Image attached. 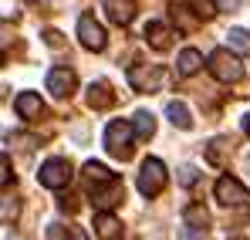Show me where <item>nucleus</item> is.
Listing matches in <instances>:
<instances>
[{
    "label": "nucleus",
    "mask_w": 250,
    "mask_h": 240,
    "mask_svg": "<svg viewBox=\"0 0 250 240\" xmlns=\"http://www.w3.org/2000/svg\"><path fill=\"white\" fill-rule=\"evenodd\" d=\"M132 142H135V129H132L128 119H115L105 129V149L115 159H128L132 156Z\"/></svg>",
    "instance_id": "f257e3e1"
},
{
    "label": "nucleus",
    "mask_w": 250,
    "mask_h": 240,
    "mask_svg": "<svg viewBox=\"0 0 250 240\" xmlns=\"http://www.w3.org/2000/svg\"><path fill=\"white\" fill-rule=\"evenodd\" d=\"M78 38H82V44L88 47V51H102L105 47V31H102V24L91 17V14H82L78 17Z\"/></svg>",
    "instance_id": "6e6552de"
},
{
    "label": "nucleus",
    "mask_w": 250,
    "mask_h": 240,
    "mask_svg": "<svg viewBox=\"0 0 250 240\" xmlns=\"http://www.w3.org/2000/svg\"><path fill=\"white\" fill-rule=\"evenodd\" d=\"M84 173H88V179H95V183H108V179H115V173L105 169L102 162H84Z\"/></svg>",
    "instance_id": "aec40b11"
},
{
    "label": "nucleus",
    "mask_w": 250,
    "mask_h": 240,
    "mask_svg": "<svg viewBox=\"0 0 250 240\" xmlns=\"http://www.w3.org/2000/svg\"><path fill=\"white\" fill-rule=\"evenodd\" d=\"M166 119L176 125V129H189L193 125V115H189V109L183 105V102H169L166 105Z\"/></svg>",
    "instance_id": "f3484780"
},
{
    "label": "nucleus",
    "mask_w": 250,
    "mask_h": 240,
    "mask_svg": "<svg viewBox=\"0 0 250 240\" xmlns=\"http://www.w3.org/2000/svg\"><path fill=\"white\" fill-rule=\"evenodd\" d=\"M209 71H213V78L223 81V85H233V81L244 78V65H240V58L230 54V51H213V54H209Z\"/></svg>",
    "instance_id": "7ed1b4c3"
},
{
    "label": "nucleus",
    "mask_w": 250,
    "mask_h": 240,
    "mask_svg": "<svg viewBox=\"0 0 250 240\" xmlns=\"http://www.w3.org/2000/svg\"><path fill=\"white\" fill-rule=\"evenodd\" d=\"M64 240H88L82 234V230H78V227H75V230H64Z\"/></svg>",
    "instance_id": "a878e982"
},
{
    "label": "nucleus",
    "mask_w": 250,
    "mask_h": 240,
    "mask_svg": "<svg viewBox=\"0 0 250 240\" xmlns=\"http://www.w3.org/2000/svg\"><path fill=\"white\" fill-rule=\"evenodd\" d=\"M0 61H3V54H0Z\"/></svg>",
    "instance_id": "c85d7f7f"
},
{
    "label": "nucleus",
    "mask_w": 250,
    "mask_h": 240,
    "mask_svg": "<svg viewBox=\"0 0 250 240\" xmlns=\"http://www.w3.org/2000/svg\"><path fill=\"white\" fill-rule=\"evenodd\" d=\"M38 179H41V186H47V190H64L71 183V162L68 159H47L41 166V173H38Z\"/></svg>",
    "instance_id": "39448f33"
},
{
    "label": "nucleus",
    "mask_w": 250,
    "mask_h": 240,
    "mask_svg": "<svg viewBox=\"0 0 250 240\" xmlns=\"http://www.w3.org/2000/svg\"><path fill=\"white\" fill-rule=\"evenodd\" d=\"M95 234L102 240H122V223H119L112 213L98 210V213H95Z\"/></svg>",
    "instance_id": "f8f14e48"
},
{
    "label": "nucleus",
    "mask_w": 250,
    "mask_h": 240,
    "mask_svg": "<svg viewBox=\"0 0 250 240\" xmlns=\"http://www.w3.org/2000/svg\"><path fill=\"white\" fill-rule=\"evenodd\" d=\"M216 7H220V10H237L240 0H216Z\"/></svg>",
    "instance_id": "393cba45"
},
{
    "label": "nucleus",
    "mask_w": 250,
    "mask_h": 240,
    "mask_svg": "<svg viewBox=\"0 0 250 240\" xmlns=\"http://www.w3.org/2000/svg\"><path fill=\"white\" fill-rule=\"evenodd\" d=\"M244 132H247V135H250V112H247V115H244Z\"/></svg>",
    "instance_id": "bb28decb"
},
{
    "label": "nucleus",
    "mask_w": 250,
    "mask_h": 240,
    "mask_svg": "<svg viewBox=\"0 0 250 240\" xmlns=\"http://www.w3.org/2000/svg\"><path fill=\"white\" fill-rule=\"evenodd\" d=\"M10 179H14V173H10V159L0 156V186H7Z\"/></svg>",
    "instance_id": "b1692460"
},
{
    "label": "nucleus",
    "mask_w": 250,
    "mask_h": 240,
    "mask_svg": "<svg viewBox=\"0 0 250 240\" xmlns=\"http://www.w3.org/2000/svg\"><path fill=\"white\" fill-rule=\"evenodd\" d=\"M227 41H230V47H233L237 54H250V31H244V27H233V31L227 34Z\"/></svg>",
    "instance_id": "6ab92c4d"
},
{
    "label": "nucleus",
    "mask_w": 250,
    "mask_h": 240,
    "mask_svg": "<svg viewBox=\"0 0 250 240\" xmlns=\"http://www.w3.org/2000/svg\"><path fill=\"white\" fill-rule=\"evenodd\" d=\"M132 129L139 132V139H152V132H156V119H152L149 112H135V122H132Z\"/></svg>",
    "instance_id": "a211bd4d"
},
{
    "label": "nucleus",
    "mask_w": 250,
    "mask_h": 240,
    "mask_svg": "<svg viewBox=\"0 0 250 240\" xmlns=\"http://www.w3.org/2000/svg\"><path fill=\"white\" fill-rule=\"evenodd\" d=\"M84 98H88V105H91V109H98V112H108V109L115 105L112 85H105V81H95V85H88Z\"/></svg>",
    "instance_id": "9d476101"
},
{
    "label": "nucleus",
    "mask_w": 250,
    "mask_h": 240,
    "mask_svg": "<svg viewBox=\"0 0 250 240\" xmlns=\"http://www.w3.org/2000/svg\"><path fill=\"white\" fill-rule=\"evenodd\" d=\"M128 85L135 91H159L166 85V68L163 65H135V68H128Z\"/></svg>",
    "instance_id": "20e7f679"
},
{
    "label": "nucleus",
    "mask_w": 250,
    "mask_h": 240,
    "mask_svg": "<svg viewBox=\"0 0 250 240\" xmlns=\"http://www.w3.org/2000/svg\"><path fill=\"white\" fill-rule=\"evenodd\" d=\"M135 186H139L142 196H156V193H163V190H166V166H163V159L149 156V159L142 162Z\"/></svg>",
    "instance_id": "f03ea898"
},
{
    "label": "nucleus",
    "mask_w": 250,
    "mask_h": 240,
    "mask_svg": "<svg viewBox=\"0 0 250 240\" xmlns=\"http://www.w3.org/2000/svg\"><path fill=\"white\" fill-rule=\"evenodd\" d=\"M105 10H108V17L115 21V24H132V17H135V0H105Z\"/></svg>",
    "instance_id": "ddd939ff"
},
{
    "label": "nucleus",
    "mask_w": 250,
    "mask_h": 240,
    "mask_svg": "<svg viewBox=\"0 0 250 240\" xmlns=\"http://www.w3.org/2000/svg\"><path fill=\"white\" fill-rule=\"evenodd\" d=\"M200 68H203V54H200L196 47L179 51V75H196Z\"/></svg>",
    "instance_id": "dca6fc26"
},
{
    "label": "nucleus",
    "mask_w": 250,
    "mask_h": 240,
    "mask_svg": "<svg viewBox=\"0 0 250 240\" xmlns=\"http://www.w3.org/2000/svg\"><path fill=\"white\" fill-rule=\"evenodd\" d=\"M172 17H176L179 31H189V27H193V17H186V10H183V7H172Z\"/></svg>",
    "instance_id": "4be33fe9"
},
{
    "label": "nucleus",
    "mask_w": 250,
    "mask_h": 240,
    "mask_svg": "<svg viewBox=\"0 0 250 240\" xmlns=\"http://www.w3.org/2000/svg\"><path fill=\"white\" fill-rule=\"evenodd\" d=\"M75 85H78V75H75L71 68H54V71H47V88H51V95H58V98L71 95Z\"/></svg>",
    "instance_id": "1a4fd4ad"
},
{
    "label": "nucleus",
    "mask_w": 250,
    "mask_h": 240,
    "mask_svg": "<svg viewBox=\"0 0 250 240\" xmlns=\"http://www.w3.org/2000/svg\"><path fill=\"white\" fill-rule=\"evenodd\" d=\"M233 240H247V237H233Z\"/></svg>",
    "instance_id": "cd10ccee"
},
{
    "label": "nucleus",
    "mask_w": 250,
    "mask_h": 240,
    "mask_svg": "<svg viewBox=\"0 0 250 240\" xmlns=\"http://www.w3.org/2000/svg\"><path fill=\"white\" fill-rule=\"evenodd\" d=\"M146 38H149V47H156V51H169L172 47V41H176V31L163 24V21H152L149 27H146Z\"/></svg>",
    "instance_id": "9b49d317"
},
{
    "label": "nucleus",
    "mask_w": 250,
    "mask_h": 240,
    "mask_svg": "<svg viewBox=\"0 0 250 240\" xmlns=\"http://www.w3.org/2000/svg\"><path fill=\"white\" fill-rule=\"evenodd\" d=\"M196 179H200V173H196L193 166H183V169H179V183H183V186H193Z\"/></svg>",
    "instance_id": "5701e85b"
},
{
    "label": "nucleus",
    "mask_w": 250,
    "mask_h": 240,
    "mask_svg": "<svg viewBox=\"0 0 250 240\" xmlns=\"http://www.w3.org/2000/svg\"><path fill=\"white\" fill-rule=\"evenodd\" d=\"M207 227H209V213L203 203H193L186 210V227L179 230V240H203L207 237Z\"/></svg>",
    "instance_id": "0eeeda50"
},
{
    "label": "nucleus",
    "mask_w": 250,
    "mask_h": 240,
    "mask_svg": "<svg viewBox=\"0 0 250 240\" xmlns=\"http://www.w3.org/2000/svg\"><path fill=\"white\" fill-rule=\"evenodd\" d=\"M213 193H216V200L223 203V206H244V203H250V190L244 183H237L233 176H220L216 186H213Z\"/></svg>",
    "instance_id": "423d86ee"
},
{
    "label": "nucleus",
    "mask_w": 250,
    "mask_h": 240,
    "mask_svg": "<svg viewBox=\"0 0 250 240\" xmlns=\"http://www.w3.org/2000/svg\"><path fill=\"white\" fill-rule=\"evenodd\" d=\"M14 109H17V115H21V119H38L44 105H41V98H38L34 91H21V95H17V102H14Z\"/></svg>",
    "instance_id": "4468645a"
},
{
    "label": "nucleus",
    "mask_w": 250,
    "mask_h": 240,
    "mask_svg": "<svg viewBox=\"0 0 250 240\" xmlns=\"http://www.w3.org/2000/svg\"><path fill=\"white\" fill-rule=\"evenodd\" d=\"M186 3H189L200 17H213V14H216V3H213V0H186Z\"/></svg>",
    "instance_id": "412c9836"
},
{
    "label": "nucleus",
    "mask_w": 250,
    "mask_h": 240,
    "mask_svg": "<svg viewBox=\"0 0 250 240\" xmlns=\"http://www.w3.org/2000/svg\"><path fill=\"white\" fill-rule=\"evenodd\" d=\"M91 200L98 203L102 210H105V206H119V203H122V183H119V179H108L105 190H95V193H91Z\"/></svg>",
    "instance_id": "2eb2a0df"
}]
</instances>
